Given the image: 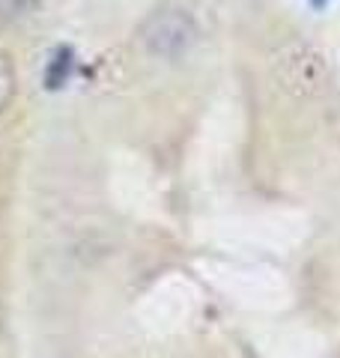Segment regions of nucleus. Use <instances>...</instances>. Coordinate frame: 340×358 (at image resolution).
Here are the masks:
<instances>
[{
  "label": "nucleus",
  "mask_w": 340,
  "mask_h": 358,
  "mask_svg": "<svg viewBox=\"0 0 340 358\" xmlns=\"http://www.w3.org/2000/svg\"><path fill=\"white\" fill-rule=\"evenodd\" d=\"M138 36L143 42V48L155 54V57H179L197 36L194 18L179 6H158L155 13H150L141 27Z\"/></svg>",
  "instance_id": "f257e3e1"
},
{
  "label": "nucleus",
  "mask_w": 340,
  "mask_h": 358,
  "mask_svg": "<svg viewBox=\"0 0 340 358\" xmlns=\"http://www.w3.org/2000/svg\"><path fill=\"white\" fill-rule=\"evenodd\" d=\"M69 72H72V48L69 45H60L54 54H51V63L45 69V87L57 90L69 81Z\"/></svg>",
  "instance_id": "f03ea898"
},
{
  "label": "nucleus",
  "mask_w": 340,
  "mask_h": 358,
  "mask_svg": "<svg viewBox=\"0 0 340 358\" xmlns=\"http://www.w3.org/2000/svg\"><path fill=\"white\" fill-rule=\"evenodd\" d=\"M15 84H18L15 66H13V60H9V54L0 51V114H3V110L9 108V102H13Z\"/></svg>",
  "instance_id": "7ed1b4c3"
},
{
  "label": "nucleus",
  "mask_w": 340,
  "mask_h": 358,
  "mask_svg": "<svg viewBox=\"0 0 340 358\" xmlns=\"http://www.w3.org/2000/svg\"><path fill=\"white\" fill-rule=\"evenodd\" d=\"M36 6H39V0H0V27L27 18Z\"/></svg>",
  "instance_id": "20e7f679"
},
{
  "label": "nucleus",
  "mask_w": 340,
  "mask_h": 358,
  "mask_svg": "<svg viewBox=\"0 0 340 358\" xmlns=\"http://www.w3.org/2000/svg\"><path fill=\"white\" fill-rule=\"evenodd\" d=\"M313 3H323V0H313Z\"/></svg>",
  "instance_id": "39448f33"
}]
</instances>
